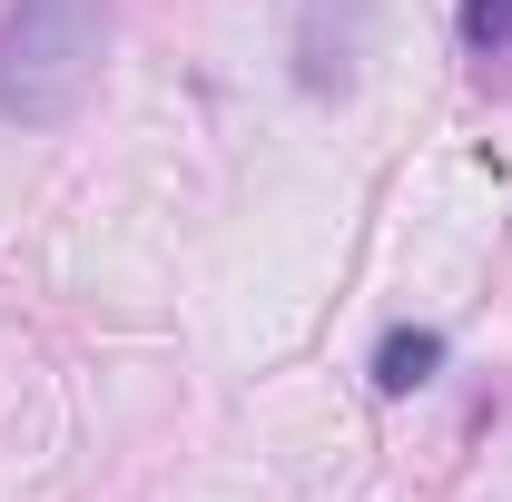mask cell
Returning <instances> with one entry per match:
<instances>
[{"label": "cell", "mask_w": 512, "mask_h": 502, "mask_svg": "<svg viewBox=\"0 0 512 502\" xmlns=\"http://www.w3.org/2000/svg\"><path fill=\"white\" fill-rule=\"evenodd\" d=\"M109 50V0H10L0 10V119L60 128Z\"/></svg>", "instance_id": "1"}, {"label": "cell", "mask_w": 512, "mask_h": 502, "mask_svg": "<svg viewBox=\"0 0 512 502\" xmlns=\"http://www.w3.org/2000/svg\"><path fill=\"white\" fill-rule=\"evenodd\" d=\"M375 40V0H306L296 10V89L306 99H345Z\"/></svg>", "instance_id": "2"}, {"label": "cell", "mask_w": 512, "mask_h": 502, "mask_svg": "<svg viewBox=\"0 0 512 502\" xmlns=\"http://www.w3.org/2000/svg\"><path fill=\"white\" fill-rule=\"evenodd\" d=\"M434 375H444V335H434V325H394L375 345V384L384 394H414V384H434Z\"/></svg>", "instance_id": "3"}, {"label": "cell", "mask_w": 512, "mask_h": 502, "mask_svg": "<svg viewBox=\"0 0 512 502\" xmlns=\"http://www.w3.org/2000/svg\"><path fill=\"white\" fill-rule=\"evenodd\" d=\"M453 30H463V50H473V60H503V50H512V0H463V10H453Z\"/></svg>", "instance_id": "4"}]
</instances>
